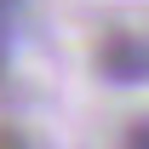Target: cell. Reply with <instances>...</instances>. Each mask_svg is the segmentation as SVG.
<instances>
[{"label": "cell", "mask_w": 149, "mask_h": 149, "mask_svg": "<svg viewBox=\"0 0 149 149\" xmlns=\"http://www.w3.org/2000/svg\"><path fill=\"white\" fill-rule=\"evenodd\" d=\"M97 69L109 80H149V35L143 29H109L97 40Z\"/></svg>", "instance_id": "cell-1"}, {"label": "cell", "mask_w": 149, "mask_h": 149, "mask_svg": "<svg viewBox=\"0 0 149 149\" xmlns=\"http://www.w3.org/2000/svg\"><path fill=\"white\" fill-rule=\"evenodd\" d=\"M120 149H149V115H138L126 126V138H120Z\"/></svg>", "instance_id": "cell-2"}, {"label": "cell", "mask_w": 149, "mask_h": 149, "mask_svg": "<svg viewBox=\"0 0 149 149\" xmlns=\"http://www.w3.org/2000/svg\"><path fill=\"white\" fill-rule=\"evenodd\" d=\"M0 149H23V132H17V126H6V120H0Z\"/></svg>", "instance_id": "cell-3"}, {"label": "cell", "mask_w": 149, "mask_h": 149, "mask_svg": "<svg viewBox=\"0 0 149 149\" xmlns=\"http://www.w3.org/2000/svg\"><path fill=\"white\" fill-rule=\"evenodd\" d=\"M0 74H6V52H0Z\"/></svg>", "instance_id": "cell-4"}]
</instances>
